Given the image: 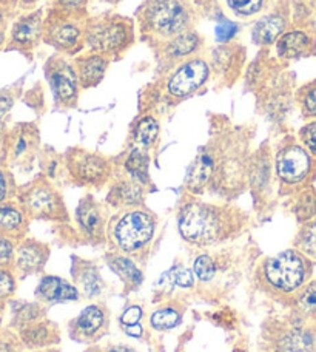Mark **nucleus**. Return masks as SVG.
<instances>
[{
  "label": "nucleus",
  "mask_w": 316,
  "mask_h": 352,
  "mask_svg": "<svg viewBox=\"0 0 316 352\" xmlns=\"http://www.w3.org/2000/svg\"><path fill=\"white\" fill-rule=\"evenodd\" d=\"M247 215L232 206L208 204L190 199L181 207V236L194 246H212L229 240L244 229Z\"/></svg>",
  "instance_id": "1"
},
{
  "label": "nucleus",
  "mask_w": 316,
  "mask_h": 352,
  "mask_svg": "<svg viewBox=\"0 0 316 352\" xmlns=\"http://www.w3.org/2000/svg\"><path fill=\"white\" fill-rule=\"evenodd\" d=\"M198 11L193 0H144L136 12L139 34L151 47L194 30Z\"/></svg>",
  "instance_id": "2"
},
{
  "label": "nucleus",
  "mask_w": 316,
  "mask_h": 352,
  "mask_svg": "<svg viewBox=\"0 0 316 352\" xmlns=\"http://www.w3.org/2000/svg\"><path fill=\"white\" fill-rule=\"evenodd\" d=\"M214 142L218 161L210 187L224 198H235L249 184L247 141L238 135H219Z\"/></svg>",
  "instance_id": "3"
},
{
  "label": "nucleus",
  "mask_w": 316,
  "mask_h": 352,
  "mask_svg": "<svg viewBox=\"0 0 316 352\" xmlns=\"http://www.w3.org/2000/svg\"><path fill=\"white\" fill-rule=\"evenodd\" d=\"M136 42V23L133 19L104 12L88 16L85 25V50L96 52L106 58L119 59Z\"/></svg>",
  "instance_id": "4"
},
{
  "label": "nucleus",
  "mask_w": 316,
  "mask_h": 352,
  "mask_svg": "<svg viewBox=\"0 0 316 352\" xmlns=\"http://www.w3.org/2000/svg\"><path fill=\"white\" fill-rule=\"evenodd\" d=\"M273 166L284 195H293L313 186L316 179V158L295 136H286L280 142Z\"/></svg>",
  "instance_id": "5"
},
{
  "label": "nucleus",
  "mask_w": 316,
  "mask_h": 352,
  "mask_svg": "<svg viewBox=\"0 0 316 352\" xmlns=\"http://www.w3.org/2000/svg\"><path fill=\"white\" fill-rule=\"evenodd\" d=\"M156 230L155 213L142 207L122 209L109 223V238L122 252L131 254L144 249L153 240Z\"/></svg>",
  "instance_id": "6"
},
{
  "label": "nucleus",
  "mask_w": 316,
  "mask_h": 352,
  "mask_svg": "<svg viewBox=\"0 0 316 352\" xmlns=\"http://www.w3.org/2000/svg\"><path fill=\"white\" fill-rule=\"evenodd\" d=\"M312 274L308 256L298 249H289L267 258L262 264V278L270 289L281 294L300 291Z\"/></svg>",
  "instance_id": "7"
},
{
  "label": "nucleus",
  "mask_w": 316,
  "mask_h": 352,
  "mask_svg": "<svg viewBox=\"0 0 316 352\" xmlns=\"http://www.w3.org/2000/svg\"><path fill=\"white\" fill-rule=\"evenodd\" d=\"M88 16L49 8L43 27V43L68 58L85 52V25Z\"/></svg>",
  "instance_id": "8"
},
{
  "label": "nucleus",
  "mask_w": 316,
  "mask_h": 352,
  "mask_svg": "<svg viewBox=\"0 0 316 352\" xmlns=\"http://www.w3.org/2000/svg\"><path fill=\"white\" fill-rule=\"evenodd\" d=\"M16 201L23 207L30 219H47V221H68L62 195L47 178H37L17 188Z\"/></svg>",
  "instance_id": "9"
},
{
  "label": "nucleus",
  "mask_w": 316,
  "mask_h": 352,
  "mask_svg": "<svg viewBox=\"0 0 316 352\" xmlns=\"http://www.w3.org/2000/svg\"><path fill=\"white\" fill-rule=\"evenodd\" d=\"M212 76L210 62L204 54H198L174 65L163 78L162 90L168 99L182 100L202 90Z\"/></svg>",
  "instance_id": "10"
},
{
  "label": "nucleus",
  "mask_w": 316,
  "mask_h": 352,
  "mask_svg": "<svg viewBox=\"0 0 316 352\" xmlns=\"http://www.w3.org/2000/svg\"><path fill=\"white\" fill-rule=\"evenodd\" d=\"M63 164L74 184L84 187L100 188L113 175V162L106 156L79 147L68 150Z\"/></svg>",
  "instance_id": "11"
},
{
  "label": "nucleus",
  "mask_w": 316,
  "mask_h": 352,
  "mask_svg": "<svg viewBox=\"0 0 316 352\" xmlns=\"http://www.w3.org/2000/svg\"><path fill=\"white\" fill-rule=\"evenodd\" d=\"M43 72L56 107L62 110L74 109L82 90L74 62L65 54L56 53L47 60Z\"/></svg>",
  "instance_id": "12"
},
{
  "label": "nucleus",
  "mask_w": 316,
  "mask_h": 352,
  "mask_svg": "<svg viewBox=\"0 0 316 352\" xmlns=\"http://www.w3.org/2000/svg\"><path fill=\"white\" fill-rule=\"evenodd\" d=\"M39 130L34 124L22 122L8 130L0 162L6 167H28L39 148Z\"/></svg>",
  "instance_id": "13"
},
{
  "label": "nucleus",
  "mask_w": 316,
  "mask_h": 352,
  "mask_svg": "<svg viewBox=\"0 0 316 352\" xmlns=\"http://www.w3.org/2000/svg\"><path fill=\"white\" fill-rule=\"evenodd\" d=\"M45 11L36 10L23 14L12 23L8 34L6 48L16 50L23 54H31L43 42V27H45Z\"/></svg>",
  "instance_id": "14"
},
{
  "label": "nucleus",
  "mask_w": 316,
  "mask_h": 352,
  "mask_svg": "<svg viewBox=\"0 0 316 352\" xmlns=\"http://www.w3.org/2000/svg\"><path fill=\"white\" fill-rule=\"evenodd\" d=\"M157 50V59L166 68H173L182 60L202 54L204 52V37L196 30H188L185 33L173 37L155 47Z\"/></svg>",
  "instance_id": "15"
},
{
  "label": "nucleus",
  "mask_w": 316,
  "mask_h": 352,
  "mask_svg": "<svg viewBox=\"0 0 316 352\" xmlns=\"http://www.w3.org/2000/svg\"><path fill=\"white\" fill-rule=\"evenodd\" d=\"M290 27L289 6L282 2H276L273 8L258 19L251 28V42L261 48L275 45L278 39L286 33Z\"/></svg>",
  "instance_id": "16"
},
{
  "label": "nucleus",
  "mask_w": 316,
  "mask_h": 352,
  "mask_svg": "<svg viewBox=\"0 0 316 352\" xmlns=\"http://www.w3.org/2000/svg\"><path fill=\"white\" fill-rule=\"evenodd\" d=\"M247 58V52L236 43H219L214 47L208 62H210L212 72L214 76H218L223 84H235L236 79L241 76L242 68Z\"/></svg>",
  "instance_id": "17"
},
{
  "label": "nucleus",
  "mask_w": 316,
  "mask_h": 352,
  "mask_svg": "<svg viewBox=\"0 0 316 352\" xmlns=\"http://www.w3.org/2000/svg\"><path fill=\"white\" fill-rule=\"evenodd\" d=\"M74 219L79 232L88 241L104 243L106 240L109 223H106L105 210L93 195H87L85 198L80 199L74 213Z\"/></svg>",
  "instance_id": "18"
},
{
  "label": "nucleus",
  "mask_w": 316,
  "mask_h": 352,
  "mask_svg": "<svg viewBox=\"0 0 316 352\" xmlns=\"http://www.w3.org/2000/svg\"><path fill=\"white\" fill-rule=\"evenodd\" d=\"M216 142L213 140L208 146L199 150L192 166L188 167L185 176V188L190 193L201 195L205 192L207 187H210L214 172H216Z\"/></svg>",
  "instance_id": "19"
},
{
  "label": "nucleus",
  "mask_w": 316,
  "mask_h": 352,
  "mask_svg": "<svg viewBox=\"0 0 316 352\" xmlns=\"http://www.w3.org/2000/svg\"><path fill=\"white\" fill-rule=\"evenodd\" d=\"M275 166L271 162L270 150L267 146H262L251 156L249 162V186L256 203L267 201L271 193V182H273Z\"/></svg>",
  "instance_id": "20"
},
{
  "label": "nucleus",
  "mask_w": 316,
  "mask_h": 352,
  "mask_svg": "<svg viewBox=\"0 0 316 352\" xmlns=\"http://www.w3.org/2000/svg\"><path fill=\"white\" fill-rule=\"evenodd\" d=\"M315 48V36L304 28H289L275 43L276 58L280 60H298L307 58L313 54Z\"/></svg>",
  "instance_id": "21"
},
{
  "label": "nucleus",
  "mask_w": 316,
  "mask_h": 352,
  "mask_svg": "<svg viewBox=\"0 0 316 352\" xmlns=\"http://www.w3.org/2000/svg\"><path fill=\"white\" fill-rule=\"evenodd\" d=\"M48 256L49 249L47 244L30 240V238H23V240L17 243L12 269L19 275L37 274L45 267Z\"/></svg>",
  "instance_id": "22"
},
{
  "label": "nucleus",
  "mask_w": 316,
  "mask_h": 352,
  "mask_svg": "<svg viewBox=\"0 0 316 352\" xmlns=\"http://www.w3.org/2000/svg\"><path fill=\"white\" fill-rule=\"evenodd\" d=\"M73 62L76 72H78L82 90H88V88H94L102 82L106 70L111 64V59L100 53L85 50V52L73 58Z\"/></svg>",
  "instance_id": "23"
},
{
  "label": "nucleus",
  "mask_w": 316,
  "mask_h": 352,
  "mask_svg": "<svg viewBox=\"0 0 316 352\" xmlns=\"http://www.w3.org/2000/svg\"><path fill=\"white\" fill-rule=\"evenodd\" d=\"M106 201L115 209H133V207H142L145 201V186L136 179L121 178L113 182Z\"/></svg>",
  "instance_id": "24"
},
{
  "label": "nucleus",
  "mask_w": 316,
  "mask_h": 352,
  "mask_svg": "<svg viewBox=\"0 0 316 352\" xmlns=\"http://www.w3.org/2000/svg\"><path fill=\"white\" fill-rule=\"evenodd\" d=\"M30 218L17 201L0 203V235L21 241L27 235Z\"/></svg>",
  "instance_id": "25"
},
{
  "label": "nucleus",
  "mask_w": 316,
  "mask_h": 352,
  "mask_svg": "<svg viewBox=\"0 0 316 352\" xmlns=\"http://www.w3.org/2000/svg\"><path fill=\"white\" fill-rule=\"evenodd\" d=\"M36 297L43 303H63L79 298V291L59 276H43L36 289Z\"/></svg>",
  "instance_id": "26"
},
{
  "label": "nucleus",
  "mask_w": 316,
  "mask_h": 352,
  "mask_svg": "<svg viewBox=\"0 0 316 352\" xmlns=\"http://www.w3.org/2000/svg\"><path fill=\"white\" fill-rule=\"evenodd\" d=\"M106 314L104 307L91 305L80 312V316L74 322V336L84 340L99 337L100 332L105 329Z\"/></svg>",
  "instance_id": "27"
},
{
  "label": "nucleus",
  "mask_w": 316,
  "mask_h": 352,
  "mask_svg": "<svg viewBox=\"0 0 316 352\" xmlns=\"http://www.w3.org/2000/svg\"><path fill=\"white\" fill-rule=\"evenodd\" d=\"M159 121H157L153 115H150V113H145V115L139 118L135 125H133L131 147L150 152V150L156 146L157 138H159Z\"/></svg>",
  "instance_id": "28"
},
{
  "label": "nucleus",
  "mask_w": 316,
  "mask_h": 352,
  "mask_svg": "<svg viewBox=\"0 0 316 352\" xmlns=\"http://www.w3.org/2000/svg\"><path fill=\"white\" fill-rule=\"evenodd\" d=\"M276 352H316V334L304 328L289 329L278 340Z\"/></svg>",
  "instance_id": "29"
},
{
  "label": "nucleus",
  "mask_w": 316,
  "mask_h": 352,
  "mask_svg": "<svg viewBox=\"0 0 316 352\" xmlns=\"http://www.w3.org/2000/svg\"><path fill=\"white\" fill-rule=\"evenodd\" d=\"M148 166H150L148 152H145V150H141V148L130 147V152L124 161V170L126 176H130V178L136 179L137 182H141L142 186L147 187L150 184Z\"/></svg>",
  "instance_id": "30"
},
{
  "label": "nucleus",
  "mask_w": 316,
  "mask_h": 352,
  "mask_svg": "<svg viewBox=\"0 0 316 352\" xmlns=\"http://www.w3.org/2000/svg\"><path fill=\"white\" fill-rule=\"evenodd\" d=\"M21 342L23 346L31 348V349H36V348H42V346H47L52 342V338L54 337V328L52 326V323H47V322H39L36 323H31L28 326H23L21 329Z\"/></svg>",
  "instance_id": "31"
},
{
  "label": "nucleus",
  "mask_w": 316,
  "mask_h": 352,
  "mask_svg": "<svg viewBox=\"0 0 316 352\" xmlns=\"http://www.w3.org/2000/svg\"><path fill=\"white\" fill-rule=\"evenodd\" d=\"M292 212L300 224L316 218V188L308 186L292 195Z\"/></svg>",
  "instance_id": "32"
},
{
  "label": "nucleus",
  "mask_w": 316,
  "mask_h": 352,
  "mask_svg": "<svg viewBox=\"0 0 316 352\" xmlns=\"http://www.w3.org/2000/svg\"><path fill=\"white\" fill-rule=\"evenodd\" d=\"M227 8L238 19L262 16L273 8L276 0H224Z\"/></svg>",
  "instance_id": "33"
},
{
  "label": "nucleus",
  "mask_w": 316,
  "mask_h": 352,
  "mask_svg": "<svg viewBox=\"0 0 316 352\" xmlns=\"http://www.w3.org/2000/svg\"><path fill=\"white\" fill-rule=\"evenodd\" d=\"M110 267L115 270L126 287H137L142 283V272L126 256H111Z\"/></svg>",
  "instance_id": "34"
},
{
  "label": "nucleus",
  "mask_w": 316,
  "mask_h": 352,
  "mask_svg": "<svg viewBox=\"0 0 316 352\" xmlns=\"http://www.w3.org/2000/svg\"><path fill=\"white\" fill-rule=\"evenodd\" d=\"M295 102L300 107L302 118L316 119V79L296 88Z\"/></svg>",
  "instance_id": "35"
},
{
  "label": "nucleus",
  "mask_w": 316,
  "mask_h": 352,
  "mask_svg": "<svg viewBox=\"0 0 316 352\" xmlns=\"http://www.w3.org/2000/svg\"><path fill=\"white\" fill-rule=\"evenodd\" d=\"M43 317V307L39 303H28V301H17L12 306V324L22 329L23 326L36 323Z\"/></svg>",
  "instance_id": "36"
},
{
  "label": "nucleus",
  "mask_w": 316,
  "mask_h": 352,
  "mask_svg": "<svg viewBox=\"0 0 316 352\" xmlns=\"http://www.w3.org/2000/svg\"><path fill=\"white\" fill-rule=\"evenodd\" d=\"M295 246L308 258H316V218L302 224L296 236Z\"/></svg>",
  "instance_id": "37"
},
{
  "label": "nucleus",
  "mask_w": 316,
  "mask_h": 352,
  "mask_svg": "<svg viewBox=\"0 0 316 352\" xmlns=\"http://www.w3.org/2000/svg\"><path fill=\"white\" fill-rule=\"evenodd\" d=\"M78 281L87 297H98V295L102 294L104 281L93 266L82 267L78 274Z\"/></svg>",
  "instance_id": "38"
},
{
  "label": "nucleus",
  "mask_w": 316,
  "mask_h": 352,
  "mask_svg": "<svg viewBox=\"0 0 316 352\" xmlns=\"http://www.w3.org/2000/svg\"><path fill=\"white\" fill-rule=\"evenodd\" d=\"M181 323V314L173 307H162L151 316V326L159 331L173 329Z\"/></svg>",
  "instance_id": "39"
},
{
  "label": "nucleus",
  "mask_w": 316,
  "mask_h": 352,
  "mask_svg": "<svg viewBox=\"0 0 316 352\" xmlns=\"http://www.w3.org/2000/svg\"><path fill=\"white\" fill-rule=\"evenodd\" d=\"M161 286H167V289L173 286L179 287H192L193 286V275L185 267H173L162 275Z\"/></svg>",
  "instance_id": "40"
},
{
  "label": "nucleus",
  "mask_w": 316,
  "mask_h": 352,
  "mask_svg": "<svg viewBox=\"0 0 316 352\" xmlns=\"http://www.w3.org/2000/svg\"><path fill=\"white\" fill-rule=\"evenodd\" d=\"M17 188L19 187L16 186L10 168L0 162V203H5V201L14 198Z\"/></svg>",
  "instance_id": "41"
},
{
  "label": "nucleus",
  "mask_w": 316,
  "mask_h": 352,
  "mask_svg": "<svg viewBox=\"0 0 316 352\" xmlns=\"http://www.w3.org/2000/svg\"><path fill=\"white\" fill-rule=\"evenodd\" d=\"M88 3L90 0H49V8L71 12V14L88 16Z\"/></svg>",
  "instance_id": "42"
},
{
  "label": "nucleus",
  "mask_w": 316,
  "mask_h": 352,
  "mask_svg": "<svg viewBox=\"0 0 316 352\" xmlns=\"http://www.w3.org/2000/svg\"><path fill=\"white\" fill-rule=\"evenodd\" d=\"M194 274L201 281H212L216 275V264L210 255L202 254L194 260Z\"/></svg>",
  "instance_id": "43"
},
{
  "label": "nucleus",
  "mask_w": 316,
  "mask_h": 352,
  "mask_svg": "<svg viewBox=\"0 0 316 352\" xmlns=\"http://www.w3.org/2000/svg\"><path fill=\"white\" fill-rule=\"evenodd\" d=\"M16 292V272L12 267H0V300H10Z\"/></svg>",
  "instance_id": "44"
},
{
  "label": "nucleus",
  "mask_w": 316,
  "mask_h": 352,
  "mask_svg": "<svg viewBox=\"0 0 316 352\" xmlns=\"http://www.w3.org/2000/svg\"><path fill=\"white\" fill-rule=\"evenodd\" d=\"M296 303H298L302 312H316V281L308 283V285L302 289L298 298H296Z\"/></svg>",
  "instance_id": "45"
},
{
  "label": "nucleus",
  "mask_w": 316,
  "mask_h": 352,
  "mask_svg": "<svg viewBox=\"0 0 316 352\" xmlns=\"http://www.w3.org/2000/svg\"><path fill=\"white\" fill-rule=\"evenodd\" d=\"M17 243L10 236L0 235V267H12Z\"/></svg>",
  "instance_id": "46"
},
{
  "label": "nucleus",
  "mask_w": 316,
  "mask_h": 352,
  "mask_svg": "<svg viewBox=\"0 0 316 352\" xmlns=\"http://www.w3.org/2000/svg\"><path fill=\"white\" fill-rule=\"evenodd\" d=\"M298 140L316 158V119L302 125L298 131Z\"/></svg>",
  "instance_id": "47"
},
{
  "label": "nucleus",
  "mask_w": 316,
  "mask_h": 352,
  "mask_svg": "<svg viewBox=\"0 0 316 352\" xmlns=\"http://www.w3.org/2000/svg\"><path fill=\"white\" fill-rule=\"evenodd\" d=\"M19 90L17 88H6L0 90V125H6V116L10 115L12 107H14Z\"/></svg>",
  "instance_id": "48"
},
{
  "label": "nucleus",
  "mask_w": 316,
  "mask_h": 352,
  "mask_svg": "<svg viewBox=\"0 0 316 352\" xmlns=\"http://www.w3.org/2000/svg\"><path fill=\"white\" fill-rule=\"evenodd\" d=\"M239 27L232 21H221L218 22L216 28H214V34H216V41L219 43H232L238 34Z\"/></svg>",
  "instance_id": "49"
},
{
  "label": "nucleus",
  "mask_w": 316,
  "mask_h": 352,
  "mask_svg": "<svg viewBox=\"0 0 316 352\" xmlns=\"http://www.w3.org/2000/svg\"><path fill=\"white\" fill-rule=\"evenodd\" d=\"M142 317V309L139 306H131L124 312V316L121 317V322L125 326H131V324H137L139 320Z\"/></svg>",
  "instance_id": "50"
},
{
  "label": "nucleus",
  "mask_w": 316,
  "mask_h": 352,
  "mask_svg": "<svg viewBox=\"0 0 316 352\" xmlns=\"http://www.w3.org/2000/svg\"><path fill=\"white\" fill-rule=\"evenodd\" d=\"M0 352H17V340L8 332H0Z\"/></svg>",
  "instance_id": "51"
},
{
  "label": "nucleus",
  "mask_w": 316,
  "mask_h": 352,
  "mask_svg": "<svg viewBox=\"0 0 316 352\" xmlns=\"http://www.w3.org/2000/svg\"><path fill=\"white\" fill-rule=\"evenodd\" d=\"M125 332L131 337H141L142 336V328L139 324H131V326H125Z\"/></svg>",
  "instance_id": "52"
},
{
  "label": "nucleus",
  "mask_w": 316,
  "mask_h": 352,
  "mask_svg": "<svg viewBox=\"0 0 316 352\" xmlns=\"http://www.w3.org/2000/svg\"><path fill=\"white\" fill-rule=\"evenodd\" d=\"M8 130H6V125H0V158H2V152H3V146H5V138Z\"/></svg>",
  "instance_id": "53"
},
{
  "label": "nucleus",
  "mask_w": 316,
  "mask_h": 352,
  "mask_svg": "<svg viewBox=\"0 0 316 352\" xmlns=\"http://www.w3.org/2000/svg\"><path fill=\"white\" fill-rule=\"evenodd\" d=\"M6 43H8V33H6V30L0 25V50L6 47Z\"/></svg>",
  "instance_id": "54"
},
{
  "label": "nucleus",
  "mask_w": 316,
  "mask_h": 352,
  "mask_svg": "<svg viewBox=\"0 0 316 352\" xmlns=\"http://www.w3.org/2000/svg\"><path fill=\"white\" fill-rule=\"evenodd\" d=\"M110 352H137V351L131 349L128 346H115V348L110 349Z\"/></svg>",
  "instance_id": "55"
},
{
  "label": "nucleus",
  "mask_w": 316,
  "mask_h": 352,
  "mask_svg": "<svg viewBox=\"0 0 316 352\" xmlns=\"http://www.w3.org/2000/svg\"><path fill=\"white\" fill-rule=\"evenodd\" d=\"M3 309H5V306H3V301L0 300V323H2V317H3Z\"/></svg>",
  "instance_id": "56"
},
{
  "label": "nucleus",
  "mask_w": 316,
  "mask_h": 352,
  "mask_svg": "<svg viewBox=\"0 0 316 352\" xmlns=\"http://www.w3.org/2000/svg\"><path fill=\"white\" fill-rule=\"evenodd\" d=\"M100 2H105V3H110V5H117L119 2H122V0H100Z\"/></svg>",
  "instance_id": "57"
},
{
  "label": "nucleus",
  "mask_w": 316,
  "mask_h": 352,
  "mask_svg": "<svg viewBox=\"0 0 316 352\" xmlns=\"http://www.w3.org/2000/svg\"><path fill=\"white\" fill-rule=\"evenodd\" d=\"M235 352H244V351H239V349H236V351H235Z\"/></svg>",
  "instance_id": "58"
}]
</instances>
